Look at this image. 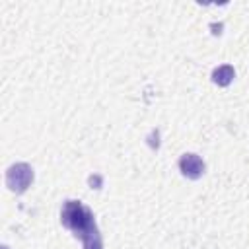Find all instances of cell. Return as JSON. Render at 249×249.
Segmentation results:
<instances>
[{"mask_svg":"<svg viewBox=\"0 0 249 249\" xmlns=\"http://www.w3.org/2000/svg\"><path fill=\"white\" fill-rule=\"evenodd\" d=\"M179 169L187 179H198L204 173V161L196 154H183L179 158Z\"/></svg>","mask_w":249,"mask_h":249,"instance_id":"obj_3","label":"cell"},{"mask_svg":"<svg viewBox=\"0 0 249 249\" xmlns=\"http://www.w3.org/2000/svg\"><path fill=\"white\" fill-rule=\"evenodd\" d=\"M60 224L82 239L84 249H103L93 212L80 200H66L60 210Z\"/></svg>","mask_w":249,"mask_h":249,"instance_id":"obj_1","label":"cell"},{"mask_svg":"<svg viewBox=\"0 0 249 249\" xmlns=\"http://www.w3.org/2000/svg\"><path fill=\"white\" fill-rule=\"evenodd\" d=\"M233 78H235V70H233V66H230V64H222V66L214 68V72H212V82H214L216 86H222V88L230 86Z\"/></svg>","mask_w":249,"mask_h":249,"instance_id":"obj_4","label":"cell"},{"mask_svg":"<svg viewBox=\"0 0 249 249\" xmlns=\"http://www.w3.org/2000/svg\"><path fill=\"white\" fill-rule=\"evenodd\" d=\"M33 183V167L25 161H19V163H14L8 167L6 171V185L12 193L16 195H21L27 191V187Z\"/></svg>","mask_w":249,"mask_h":249,"instance_id":"obj_2","label":"cell"},{"mask_svg":"<svg viewBox=\"0 0 249 249\" xmlns=\"http://www.w3.org/2000/svg\"><path fill=\"white\" fill-rule=\"evenodd\" d=\"M2 249H8V247H2Z\"/></svg>","mask_w":249,"mask_h":249,"instance_id":"obj_5","label":"cell"}]
</instances>
